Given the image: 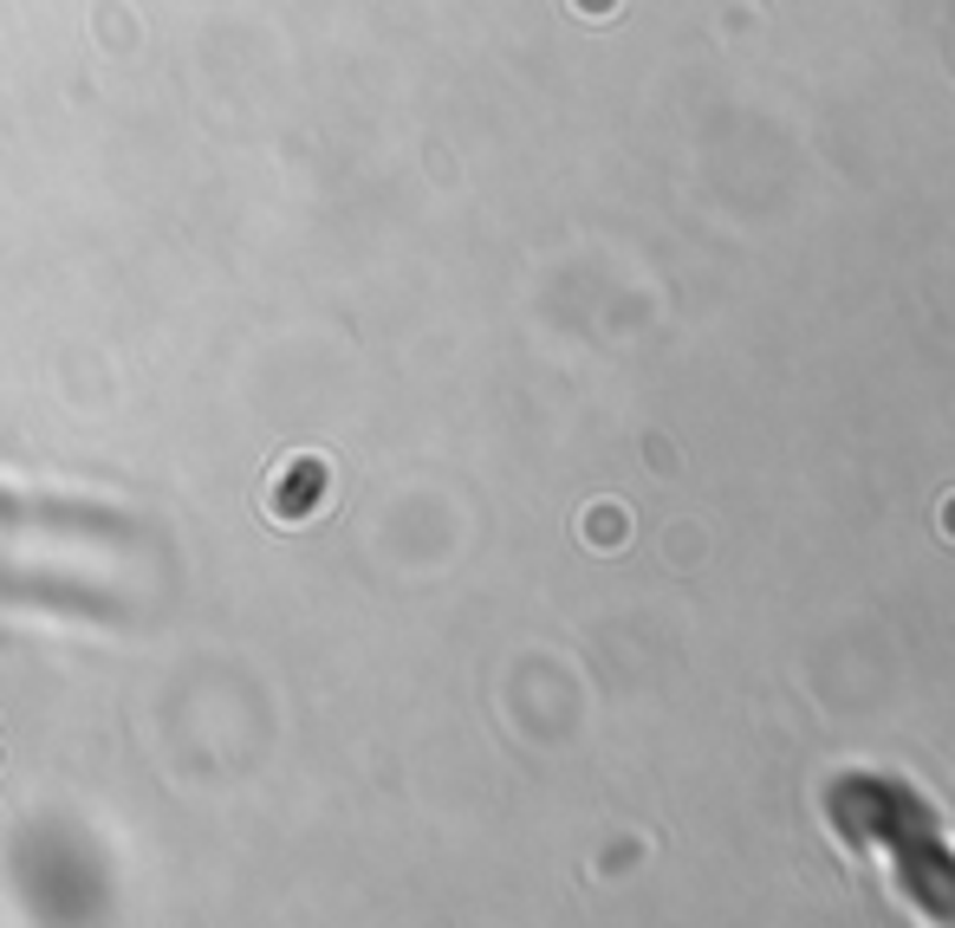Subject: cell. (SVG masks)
Instances as JSON below:
<instances>
[{
	"mask_svg": "<svg viewBox=\"0 0 955 928\" xmlns=\"http://www.w3.org/2000/svg\"><path fill=\"white\" fill-rule=\"evenodd\" d=\"M586 533H591L598 552H618V546H624V506H591Z\"/></svg>",
	"mask_w": 955,
	"mask_h": 928,
	"instance_id": "obj_1",
	"label": "cell"
},
{
	"mask_svg": "<svg viewBox=\"0 0 955 928\" xmlns=\"http://www.w3.org/2000/svg\"><path fill=\"white\" fill-rule=\"evenodd\" d=\"M950 533H955V500H950Z\"/></svg>",
	"mask_w": 955,
	"mask_h": 928,
	"instance_id": "obj_2",
	"label": "cell"
}]
</instances>
